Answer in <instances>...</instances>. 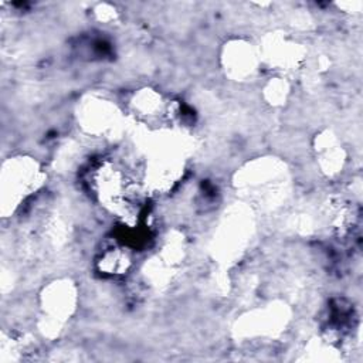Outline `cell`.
<instances>
[{
	"label": "cell",
	"mask_w": 363,
	"mask_h": 363,
	"mask_svg": "<svg viewBox=\"0 0 363 363\" xmlns=\"http://www.w3.org/2000/svg\"><path fill=\"white\" fill-rule=\"evenodd\" d=\"M224 61L233 77L244 78L254 72L257 57L248 44L234 43L228 48H225Z\"/></svg>",
	"instance_id": "obj_1"
},
{
	"label": "cell",
	"mask_w": 363,
	"mask_h": 363,
	"mask_svg": "<svg viewBox=\"0 0 363 363\" xmlns=\"http://www.w3.org/2000/svg\"><path fill=\"white\" fill-rule=\"evenodd\" d=\"M133 106L139 116L150 118V119L162 116L166 109V105H164L162 96L150 89H145V91L139 92L138 98L135 96V99H133Z\"/></svg>",
	"instance_id": "obj_2"
}]
</instances>
